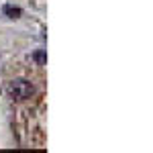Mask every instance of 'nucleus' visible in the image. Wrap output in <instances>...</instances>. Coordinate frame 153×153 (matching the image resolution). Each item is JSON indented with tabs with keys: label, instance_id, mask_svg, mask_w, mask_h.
<instances>
[{
	"label": "nucleus",
	"instance_id": "nucleus-1",
	"mask_svg": "<svg viewBox=\"0 0 153 153\" xmlns=\"http://www.w3.org/2000/svg\"><path fill=\"white\" fill-rule=\"evenodd\" d=\"M6 92L14 100H27V98H31V94H33V84L29 82V80L16 78V80H12L6 86Z\"/></svg>",
	"mask_w": 153,
	"mask_h": 153
},
{
	"label": "nucleus",
	"instance_id": "nucleus-2",
	"mask_svg": "<svg viewBox=\"0 0 153 153\" xmlns=\"http://www.w3.org/2000/svg\"><path fill=\"white\" fill-rule=\"evenodd\" d=\"M4 12L10 14V19H16L21 14V8H12V6H4Z\"/></svg>",
	"mask_w": 153,
	"mask_h": 153
},
{
	"label": "nucleus",
	"instance_id": "nucleus-3",
	"mask_svg": "<svg viewBox=\"0 0 153 153\" xmlns=\"http://www.w3.org/2000/svg\"><path fill=\"white\" fill-rule=\"evenodd\" d=\"M33 57H35L37 61H39V63H45V51H37Z\"/></svg>",
	"mask_w": 153,
	"mask_h": 153
}]
</instances>
